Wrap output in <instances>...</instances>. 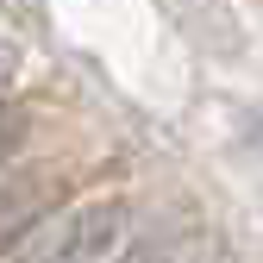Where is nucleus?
<instances>
[{
	"label": "nucleus",
	"mask_w": 263,
	"mask_h": 263,
	"mask_svg": "<svg viewBox=\"0 0 263 263\" xmlns=\"http://www.w3.org/2000/svg\"><path fill=\"white\" fill-rule=\"evenodd\" d=\"M132 245H138L132 201L101 194V201H82V207L63 213L31 263H132Z\"/></svg>",
	"instance_id": "1"
},
{
	"label": "nucleus",
	"mask_w": 263,
	"mask_h": 263,
	"mask_svg": "<svg viewBox=\"0 0 263 263\" xmlns=\"http://www.w3.org/2000/svg\"><path fill=\"white\" fill-rule=\"evenodd\" d=\"M19 144V119H13V107L0 101V163H7V151Z\"/></svg>",
	"instance_id": "3"
},
{
	"label": "nucleus",
	"mask_w": 263,
	"mask_h": 263,
	"mask_svg": "<svg viewBox=\"0 0 263 263\" xmlns=\"http://www.w3.org/2000/svg\"><path fill=\"white\" fill-rule=\"evenodd\" d=\"M31 207H38V194H31L25 182H0V251H7L13 232L31 219Z\"/></svg>",
	"instance_id": "2"
}]
</instances>
